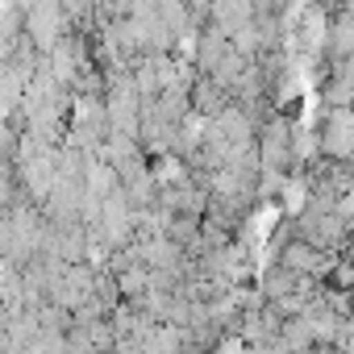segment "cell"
<instances>
[{
    "mask_svg": "<svg viewBox=\"0 0 354 354\" xmlns=\"http://www.w3.org/2000/svg\"><path fill=\"white\" fill-rule=\"evenodd\" d=\"M317 154H325V158L354 154V104H329V121L317 133Z\"/></svg>",
    "mask_w": 354,
    "mask_h": 354,
    "instance_id": "1",
    "label": "cell"
},
{
    "mask_svg": "<svg viewBox=\"0 0 354 354\" xmlns=\"http://www.w3.org/2000/svg\"><path fill=\"white\" fill-rule=\"evenodd\" d=\"M279 263H283L288 271H296V275H308V279H317V275L329 267V259L321 254V246H313L308 238H296V242H288V246L279 250Z\"/></svg>",
    "mask_w": 354,
    "mask_h": 354,
    "instance_id": "2",
    "label": "cell"
},
{
    "mask_svg": "<svg viewBox=\"0 0 354 354\" xmlns=\"http://www.w3.org/2000/svg\"><path fill=\"white\" fill-rule=\"evenodd\" d=\"M230 100H234V96H230V88H225V84H217L213 75L192 80V109H196L201 117H217Z\"/></svg>",
    "mask_w": 354,
    "mask_h": 354,
    "instance_id": "3",
    "label": "cell"
}]
</instances>
